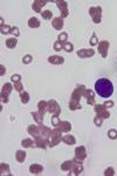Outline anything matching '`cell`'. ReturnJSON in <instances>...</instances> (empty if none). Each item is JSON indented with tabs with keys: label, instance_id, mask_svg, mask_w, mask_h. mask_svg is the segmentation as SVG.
I'll list each match as a JSON object with an SVG mask.
<instances>
[{
	"label": "cell",
	"instance_id": "cell-30",
	"mask_svg": "<svg viewBox=\"0 0 117 176\" xmlns=\"http://www.w3.org/2000/svg\"><path fill=\"white\" fill-rule=\"evenodd\" d=\"M82 106L79 101H74V100H70L69 101V109L70 110H77V109H81Z\"/></svg>",
	"mask_w": 117,
	"mask_h": 176
},
{
	"label": "cell",
	"instance_id": "cell-12",
	"mask_svg": "<svg viewBox=\"0 0 117 176\" xmlns=\"http://www.w3.org/2000/svg\"><path fill=\"white\" fill-rule=\"evenodd\" d=\"M34 141H35V147L40 148V149H46L49 146V141H47L46 139H43L42 136H40V135L34 137Z\"/></svg>",
	"mask_w": 117,
	"mask_h": 176
},
{
	"label": "cell",
	"instance_id": "cell-25",
	"mask_svg": "<svg viewBox=\"0 0 117 176\" xmlns=\"http://www.w3.org/2000/svg\"><path fill=\"white\" fill-rule=\"evenodd\" d=\"M38 112L45 116V114H46V112H47V101H45V100H41V101H39V103H38Z\"/></svg>",
	"mask_w": 117,
	"mask_h": 176
},
{
	"label": "cell",
	"instance_id": "cell-15",
	"mask_svg": "<svg viewBox=\"0 0 117 176\" xmlns=\"http://www.w3.org/2000/svg\"><path fill=\"white\" fill-rule=\"evenodd\" d=\"M47 4V1L45 0H34L32 4V8L33 11H35L36 13H42V7Z\"/></svg>",
	"mask_w": 117,
	"mask_h": 176
},
{
	"label": "cell",
	"instance_id": "cell-39",
	"mask_svg": "<svg viewBox=\"0 0 117 176\" xmlns=\"http://www.w3.org/2000/svg\"><path fill=\"white\" fill-rule=\"evenodd\" d=\"M14 89H15L18 93H22V92H23V85H22L21 81L14 83Z\"/></svg>",
	"mask_w": 117,
	"mask_h": 176
},
{
	"label": "cell",
	"instance_id": "cell-8",
	"mask_svg": "<svg viewBox=\"0 0 117 176\" xmlns=\"http://www.w3.org/2000/svg\"><path fill=\"white\" fill-rule=\"evenodd\" d=\"M94 110H95L96 115L101 116L103 120L110 118V113L108 112V108H106L104 105H96L95 103V106H94Z\"/></svg>",
	"mask_w": 117,
	"mask_h": 176
},
{
	"label": "cell",
	"instance_id": "cell-13",
	"mask_svg": "<svg viewBox=\"0 0 117 176\" xmlns=\"http://www.w3.org/2000/svg\"><path fill=\"white\" fill-rule=\"evenodd\" d=\"M39 133H40V136H42L43 139H46L47 141H49V136L52 134V129L43 126V123L39 124Z\"/></svg>",
	"mask_w": 117,
	"mask_h": 176
},
{
	"label": "cell",
	"instance_id": "cell-43",
	"mask_svg": "<svg viewBox=\"0 0 117 176\" xmlns=\"http://www.w3.org/2000/svg\"><path fill=\"white\" fill-rule=\"evenodd\" d=\"M60 119H59V115H53L52 116V126H54V127H56L59 123H60Z\"/></svg>",
	"mask_w": 117,
	"mask_h": 176
},
{
	"label": "cell",
	"instance_id": "cell-28",
	"mask_svg": "<svg viewBox=\"0 0 117 176\" xmlns=\"http://www.w3.org/2000/svg\"><path fill=\"white\" fill-rule=\"evenodd\" d=\"M21 146L23 148H32V147H35V141H33L31 137H27L21 141Z\"/></svg>",
	"mask_w": 117,
	"mask_h": 176
},
{
	"label": "cell",
	"instance_id": "cell-22",
	"mask_svg": "<svg viewBox=\"0 0 117 176\" xmlns=\"http://www.w3.org/2000/svg\"><path fill=\"white\" fill-rule=\"evenodd\" d=\"M82 171H83V165L82 163H76L74 165V168L70 170V173L68 174V175H80V174H82Z\"/></svg>",
	"mask_w": 117,
	"mask_h": 176
},
{
	"label": "cell",
	"instance_id": "cell-1",
	"mask_svg": "<svg viewBox=\"0 0 117 176\" xmlns=\"http://www.w3.org/2000/svg\"><path fill=\"white\" fill-rule=\"evenodd\" d=\"M95 92L100 98H103V99L110 98L112 95V93H114L112 82L106 77L98 79L95 82Z\"/></svg>",
	"mask_w": 117,
	"mask_h": 176
},
{
	"label": "cell",
	"instance_id": "cell-9",
	"mask_svg": "<svg viewBox=\"0 0 117 176\" xmlns=\"http://www.w3.org/2000/svg\"><path fill=\"white\" fill-rule=\"evenodd\" d=\"M55 2H56V5H57L60 12H61L60 17H61L62 19L67 18L68 14H69V11H68V2L64 1V0H57V1H55Z\"/></svg>",
	"mask_w": 117,
	"mask_h": 176
},
{
	"label": "cell",
	"instance_id": "cell-16",
	"mask_svg": "<svg viewBox=\"0 0 117 176\" xmlns=\"http://www.w3.org/2000/svg\"><path fill=\"white\" fill-rule=\"evenodd\" d=\"M52 26L54 27V30H56V31H61L64 26L63 19H62L61 17L53 18V20H52Z\"/></svg>",
	"mask_w": 117,
	"mask_h": 176
},
{
	"label": "cell",
	"instance_id": "cell-10",
	"mask_svg": "<svg viewBox=\"0 0 117 176\" xmlns=\"http://www.w3.org/2000/svg\"><path fill=\"white\" fill-rule=\"evenodd\" d=\"M98 53L102 55L103 59H106L108 56V51H109V47H110V42L106 41V40H102L98 42Z\"/></svg>",
	"mask_w": 117,
	"mask_h": 176
},
{
	"label": "cell",
	"instance_id": "cell-20",
	"mask_svg": "<svg viewBox=\"0 0 117 176\" xmlns=\"http://www.w3.org/2000/svg\"><path fill=\"white\" fill-rule=\"evenodd\" d=\"M75 165H76V162H75L74 160L64 161L63 163H61V170H63V171H70L74 168Z\"/></svg>",
	"mask_w": 117,
	"mask_h": 176
},
{
	"label": "cell",
	"instance_id": "cell-29",
	"mask_svg": "<svg viewBox=\"0 0 117 176\" xmlns=\"http://www.w3.org/2000/svg\"><path fill=\"white\" fill-rule=\"evenodd\" d=\"M0 174L1 175H12L11 174V170H10V165L7 163H1L0 165Z\"/></svg>",
	"mask_w": 117,
	"mask_h": 176
},
{
	"label": "cell",
	"instance_id": "cell-35",
	"mask_svg": "<svg viewBox=\"0 0 117 176\" xmlns=\"http://www.w3.org/2000/svg\"><path fill=\"white\" fill-rule=\"evenodd\" d=\"M57 40L61 41L62 44H63V42H67V41H68V34L66 33V32H61V33L59 34V36H57Z\"/></svg>",
	"mask_w": 117,
	"mask_h": 176
},
{
	"label": "cell",
	"instance_id": "cell-2",
	"mask_svg": "<svg viewBox=\"0 0 117 176\" xmlns=\"http://www.w3.org/2000/svg\"><path fill=\"white\" fill-rule=\"evenodd\" d=\"M61 141H62V132L57 127H54V129H52V134L49 136V146L48 147L54 148Z\"/></svg>",
	"mask_w": 117,
	"mask_h": 176
},
{
	"label": "cell",
	"instance_id": "cell-45",
	"mask_svg": "<svg viewBox=\"0 0 117 176\" xmlns=\"http://www.w3.org/2000/svg\"><path fill=\"white\" fill-rule=\"evenodd\" d=\"M11 33L13 34V36H14V38H18V36L20 35V31H19V28H18V27H15V26H14V27H12Z\"/></svg>",
	"mask_w": 117,
	"mask_h": 176
},
{
	"label": "cell",
	"instance_id": "cell-41",
	"mask_svg": "<svg viewBox=\"0 0 117 176\" xmlns=\"http://www.w3.org/2000/svg\"><path fill=\"white\" fill-rule=\"evenodd\" d=\"M102 123H103V119H102L101 116L96 115L95 119H94V124H95L96 127H101V126H102Z\"/></svg>",
	"mask_w": 117,
	"mask_h": 176
},
{
	"label": "cell",
	"instance_id": "cell-11",
	"mask_svg": "<svg viewBox=\"0 0 117 176\" xmlns=\"http://www.w3.org/2000/svg\"><path fill=\"white\" fill-rule=\"evenodd\" d=\"M76 54L79 58L81 59H87V58H91L95 55V51L93 48H82V49H79L76 52Z\"/></svg>",
	"mask_w": 117,
	"mask_h": 176
},
{
	"label": "cell",
	"instance_id": "cell-19",
	"mask_svg": "<svg viewBox=\"0 0 117 176\" xmlns=\"http://www.w3.org/2000/svg\"><path fill=\"white\" fill-rule=\"evenodd\" d=\"M43 171V167L39 163H33L29 167V173L33 174V175H39Z\"/></svg>",
	"mask_w": 117,
	"mask_h": 176
},
{
	"label": "cell",
	"instance_id": "cell-18",
	"mask_svg": "<svg viewBox=\"0 0 117 176\" xmlns=\"http://www.w3.org/2000/svg\"><path fill=\"white\" fill-rule=\"evenodd\" d=\"M48 62L52 65H62L64 64V59L60 55H52L48 58Z\"/></svg>",
	"mask_w": 117,
	"mask_h": 176
},
{
	"label": "cell",
	"instance_id": "cell-44",
	"mask_svg": "<svg viewBox=\"0 0 117 176\" xmlns=\"http://www.w3.org/2000/svg\"><path fill=\"white\" fill-rule=\"evenodd\" d=\"M90 45H91V46H96V45H98V40H97L96 33H93V35H91V38H90Z\"/></svg>",
	"mask_w": 117,
	"mask_h": 176
},
{
	"label": "cell",
	"instance_id": "cell-48",
	"mask_svg": "<svg viewBox=\"0 0 117 176\" xmlns=\"http://www.w3.org/2000/svg\"><path fill=\"white\" fill-rule=\"evenodd\" d=\"M0 77H4L5 75V73H6V68H5V66L4 65H0Z\"/></svg>",
	"mask_w": 117,
	"mask_h": 176
},
{
	"label": "cell",
	"instance_id": "cell-32",
	"mask_svg": "<svg viewBox=\"0 0 117 176\" xmlns=\"http://www.w3.org/2000/svg\"><path fill=\"white\" fill-rule=\"evenodd\" d=\"M20 101H21V103H23V105L28 103L29 102V94L27 92H25V90L22 93H20Z\"/></svg>",
	"mask_w": 117,
	"mask_h": 176
},
{
	"label": "cell",
	"instance_id": "cell-24",
	"mask_svg": "<svg viewBox=\"0 0 117 176\" xmlns=\"http://www.w3.org/2000/svg\"><path fill=\"white\" fill-rule=\"evenodd\" d=\"M40 26H41V22L38 18H35V17L29 18V20H28V27L29 28H39Z\"/></svg>",
	"mask_w": 117,
	"mask_h": 176
},
{
	"label": "cell",
	"instance_id": "cell-21",
	"mask_svg": "<svg viewBox=\"0 0 117 176\" xmlns=\"http://www.w3.org/2000/svg\"><path fill=\"white\" fill-rule=\"evenodd\" d=\"M27 132H28L29 135H32L33 139L40 135V133H39V126H35V124H29L27 127Z\"/></svg>",
	"mask_w": 117,
	"mask_h": 176
},
{
	"label": "cell",
	"instance_id": "cell-23",
	"mask_svg": "<svg viewBox=\"0 0 117 176\" xmlns=\"http://www.w3.org/2000/svg\"><path fill=\"white\" fill-rule=\"evenodd\" d=\"M62 142L66 143L67 146H73V144L76 143V139H75L73 135L68 134V135H64V136H62Z\"/></svg>",
	"mask_w": 117,
	"mask_h": 176
},
{
	"label": "cell",
	"instance_id": "cell-6",
	"mask_svg": "<svg viewBox=\"0 0 117 176\" xmlns=\"http://www.w3.org/2000/svg\"><path fill=\"white\" fill-rule=\"evenodd\" d=\"M47 112L51 113L52 115H60L61 114V107L56 100L52 99L47 102Z\"/></svg>",
	"mask_w": 117,
	"mask_h": 176
},
{
	"label": "cell",
	"instance_id": "cell-7",
	"mask_svg": "<svg viewBox=\"0 0 117 176\" xmlns=\"http://www.w3.org/2000/svg\"><path fill=\"white\" fill-rule=\"evenodd\" d=\"M85 89H87V88H85V85H79V86L73 90L72 96H70V100H74V101H79V102H80L81 98L85 95Z\"/></svg>",
	"mask_w": 117,
	"mask_h": 176
},
{
	"label": "cell",
	"instance_id": "cell-47",
	"mask_svg": "<svg viewBox=\"0 0 117 176\" xmlns=\"http://www.w3.org/2000/svg\"><path fill=\"white\" fill-rule=\"evenodd\" d=\"M103 105L106 106V108H112V107L115 106V103H114V101H112V100H106Z\"/></svg>",
	"mask_w": 117,
	"mask_h": 176
},
{
	"label": "cell",
	"instance_id": "cell-4",
	"mask_svg": "<svg viewBox=\"0 0 117 176\" xmlns=\"http://www.w3.org/2000/svg\"><path fill=\"white\" fill-rule=\"evenodd\" d=\"M13 88L14 86L12 85V83H5L2 88H1V92H0V98H1V102L2 103H7L8 102V96H10V94H11V92L13 90Z\"/></svg>",
	"mask_w": 117,
	"mask_h": 176
},
{
	"label": "cell",
	"instance_id": "cell-5",
	"mask_svg": "<svg viewBox=\"0 0 117 176\" xmlns=\"http://www.w3.org/2000/svg\"><path fill=\"white\" fill-rule=\"evenodd\" d=\"M87 159V149H85V146H80V147H76L75 149V156H74V161L76 163H82Z\"/></svg>",
	"mask_w": 117,
	"mask_h": 176
},
{
	"label": "cell",
	"instance_id": "cell-46",
	"mask_svg": "<svg viewBox=\"0 0 117 176\" xmlns=\"http://www.w3.org/2000/svg\"><path fill=\"white\" fill-rule=\"evenodd\" d=\"M11 81L12 82H19V81H21V75L20 74H14V75H12L11 77Z\"/></svg>",
	"mask_w": 117,
	"mask_h": 176
},
{
	"label": "cell",
	"instance_id": "cell-17",
	"mask_svg": "<svg viewBox=\"0 0 117 176\" xmlns=\"http://www.w3.org/2000/svg\"><path fill=\"white\" fill-rule=\"evenodd\" d=\"M56 127L62 133H69L72 130V123L68 121H60V123Z\"/></svg>",
	"mask_w": 117,
	"mask_h": 176
},
{
	"label": "cell",
	"instance_id": "cell-37",
	"mask_svg": "<svg viewBox=\"0 0 117 176\" xmlns=\"http://www.w3.org/2000/svg\"><path fill=\"white\" fill-rule=\"evenodd\" d=\"M53 48H54V51H56V52H60L61 49H63V44L61 42V41H55L53 45Z\"/></svg>",
	"mask_w": 117,
	"mask_h": 176
},
{
	"label": "cell",
	"instance_id": "cell-31",
	"mask_svg": "<svg viewBox=\"0 0 117 176\" xmlns=\"http://www.w3.org/2000/svg\"><path fill=\"white\" fill-rule=\"evenodd\" d=\"M32 116H33V119L35 120V122L36 123H42L43 122V115H41L39 112H33L32 113Z\"/></svg>",
	"mask_w": 117,
	"mask_h": 176
},
{
	"label": "cell",
	"instance_id": "cell-34",
	"mask_svg": "<svg viewBox=\"0 0 117 176\" xmlns=\"http://www.w3.org/2000/svg\"><path fill=\"white\" fill-rule=\"evenodd\" d=\"M63 51L66 52H68V53H72L73 51H74V45L72 44V42H63Z\"/></svg>",
	"mask_w": 117,
	"mask_h": 176
},
{
	"label": "cell",
	"instance_id": "cell-40",
	"mask_svg": "<svg viewBox=\"0 0 117 176\" xmlns=\"http://www.w3.org/2000/svg\"><path fill=\"white\" fill-rule=\"evenodd\" d=\"M32 60H33L32 55L27 54V55H25V56L22 58V64H25V65H29V64L32 62Z\"/></svg>",
	"mask_w": 117,
	"mask_h": 176
},
{
	"label": "cell",
	"instance_id": "cell-27",
	"mask_svg": "<svg viewBox=\"0 0 117 176\" xmlns=\"http://www.w3.org/2000/svg\"><path fill=\"white\" fill-rule=\"evenodd\" d=\"M26 152L25 150H17L15 153V160L19 162V163H22L25 160H26Z\"/></svg>",
	"mask_w": 117,
	"mask_h": 176
},
{
	"label": "cell",
	"instance_id": "cell-14",
	"mask_svg": "<svg viewBox=\"0 0 117 176\" xmlns=\"http://www.w3.org/2000/svg\"><path fill=\"white\" fill-rule=\"evenodd\" d=\"M83 98H85L88 105L95 106V93H94V90H91V89H85Z\"/></svg>",
	"mask_w": 117,
	"mask_h": 176
},
{
	"label": "cell",
	"instance_id": "cell-36",
	"mask_svg": "<svg viewBox=\"0 0 117 176\" xmlns=\"http://www.w3.org/2000/svg\"><path fill=\"white\" fill-rule=\"evenodd\" d=\"M12 27H10L8 25H1L0 26V31H1V34H8L11 33Z\"/></svg>",
	"mask_w": 117,
	"mask_h": 176
},
{
	"label": "cell",
	"instance_id": "cell-38",
	"mask_svg": "<svg viewBox=\"0 0 117 176\" xmlns=\"http://www.w3.org/2000/svg\"><path fill=\"white\" fill-rule=\"evenodd\" d=\"M108 137H109L110 140H116L117 139L116 129H110V130H108Z\"/></svg>",
	"mask_w": 117,
	"mask_h": 176
},
{
	"label": "cell",
	"instance_id": "cell-26",
	"mask_svg": "<svg viewBox=\"0 0 117 176\" xmlns=\"http://www.w3.org/2000/svg\"><path fill=\"white\" fill-rule=\"evenodd\" d=\"M17 45H18V40H17V38H8L7 40H6V47L7 48H10V49H14L15 47H17Z\"/></svg>",
	"mask_w": 117,
	"mask_h": 176
},
{
	"label": "cell",
	"instance_id": "cell-42",
	"mask_svg": "<svg viewBox=\"0 0 117 176\" xmlns=\"http://www.w3.org/2000/svg\"><path fill=\"white\" fill-rule=\"evenodd\" d=\"M115 175V169L112 167H109L104 170V176H114Z\"/></svg>",
	"mask_w": 117,
	"mask_h": 176
},
{
	"label": "cell",
	"instance_id": "cell-33",
	"mask_svg": "<svg viewBox=\"0 0 117 176\" xmlns=\"http://www.w3.org/2000/svg\"><path fill=\"white\" fill-rule=\"evenodd\" d=\"M41 15H42V18L45 20H52V18H53V12L49 11V10H46V11H42Z\"/></svg>",
	"mask_w": 117,
	"mask_h": 176
},
{
	"label": "cell",
	"instance_id": "cell-3",
	"mask_svg": "<svg viewBox=\"0 0 117 176\" xmlns=\"http://www.w3.org/2000/svg\"><path fill=\"white\" fill-rule=\"evenodd\" d=\"M89 15L94 24H101L102 21V7L101 6H93L89 8Z\"/></svg>",
	"mask_w": 117,
	"mask_h": 176
}]
</instances>
